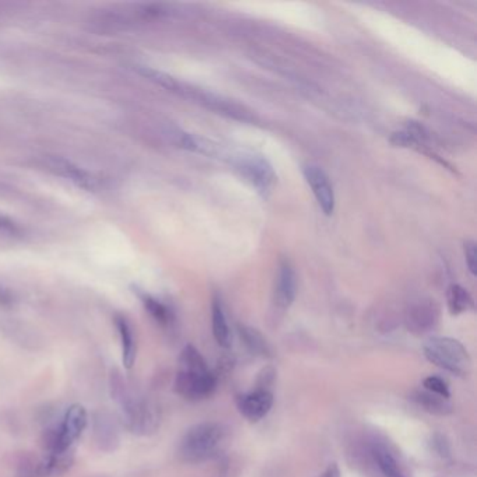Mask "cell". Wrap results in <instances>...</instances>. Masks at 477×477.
Here are the masks:
<instances>
[{"instance_id":"13","label":"cell","mask_w":477,"mask_h":477,"mask_svg":"<svg viewBox=\"0 0 477 477\" xmlns=\"http://www.w3.org/2000/svg\"><path fill=\"white\" fill-rule=\"evenodd\" d=\"M115 326H117L119 337H121L124 365L126 368H132L135 361H136V355H138V344H136L133 328L129 323V321L121 315L115 316Z\"/></svg>"},{"instance_id":"6","label":"cell","mask_w":477,"mask_h":477,"mask_svg":"<svg viewBox=\"0 0 477 477\" xmlns=\"http://www.w3.org/2000/svg\"><path fill=\"white\" fill-rule=\"evenodd\" d=\"M223 159H227L262 195L270 192L276 182V174L270 163L255 153H221Z\"/></svg>"},{"instance_id":"4","label":"cell","mask_w":477,"mask_h":477,"mask_svg":"<svg viewBox=\"0 0 477 477\" xmlns=\"http://www.w3.org/2000/svg\"><path fill=\"white\" fill-rule=\"evenodd\" d=\"M89 425V414L82 404H72L61 421L45 430L41 443L47 453L71 452L73 443Z\"/></svg>"},{"instance_id":"8","label":"cell","mask_w":477,"mask_h":477,"mask_svg":"<svg viewBox=\"0 0 477 477\" xmlns=\"http://www.w3.org/2000/svg\"><path fill=\"white\" fill-rule=\"evenodd\" d=\"M302 174H304L307 184L312 189V193L321 210L326 216L333 214L336 199H335V191H333V186L330 184L328 174L319 166H315V164L304 166Z\"/></svg>"},{"instance_id":"1","label":"cell","mask_w":477,"mask_h":477,"mask_svg":"<svg viewBox=\"0 0 477 477\" xmlns=\"http://www.w3.org/2000/svg\"><path fill=\"white\" fill-rule=\"evenodd\" d=\"M110 390L121 411V423L132 434L149 435L160 425L159 409L140 393L119 369H112Z\"/></svg>"},{"instance_id":"10","label":"cell","mask_w":477,"mask_h":477,"mask_svg":"<svg viewBox=\"0 0 477 477\" xmlns=\"http://www.w3.org/2000/svg\"><path fill=\"white\" fill-rule=\"evenodd\" d=\"M273 395L269 389H255L249 393H244L237 399L238 411L251 423H258L265 418L272 406H273Z\"/></svg>"},{"instance_id":"16","label":"cell","mask_w":477,"mask_h":477,"mask_svg":"<svg viewBox=\"0 0 477 477\" xmlns=\"http://www.w3.org/2000/svg\"><path fill=\"white\" fill-rule=\"evenodd\" d=\"M238 333H240V337L244 342L245 347L252 354L260 355V357H269L270 355V346L259 330H256L251 326H247V325H240Z\"/></svg>"},{"instance_id":"7","label":"cell","mask_w":477,"mask_h":477,"mask_svg":"<svg viewBox=\"0 0 477 477\" xmlns=\"http://www.w3.org/2000/svg\"><path fill=\"white\" fill-rule=\"evenodd\" d=\"M91 436L103 452H115L122 439V423L108 409L96 410L91 416Z\"/></svg>"},{"instance_id":"2","label":"cell","mask_w":477,"mask_h":477,"mask_svg":"<svg viewBox=\"0 0 477 477\" xmlns=\"http://www.w3.org/2000/svg\"><path fill=\"white\" fill-rule=\"evenodd\" d=\"M217 378L196 347L188 344L179 355V369L174 381L175 392L186 400H202L214 393Z\"/></svg>"},{"instance_id":"18","label":"cell","mask_w":477,"mask_h":477,"mask_svg":"<svg viewBox=\"0 0 477 477\" xmlns=\"http://www.w3.org/2000/svg\"><path fill=\"white\" fill-rule=\"evenodd\" d=\"M474 307L471 295L459 284H452L448 290V308L452 315H460Z\"/></svg>"},{"instance_id":"14","label":"cell","mask_w":477,"mask_h":477,"mask_svg":"<svg viewBox=\"0 0 477 477\" xmlns=\"http://www.w3.org/2000/svg\"><path fill=\"white\" fill-rule=\"evenodd\" d=\"M212 328H213V336L217 342L219 346L223 348H230L231 347V330L230 325L227 322V316L221 304V300L219 297H214L213 304H212Z\"/></svg>"},{"instance_id":"19","label":"cell","mask_w":477,"mask_h":477,"mask_svg":"<svg viewBox=\"0 0 477 477\" xmlns=\"http://www.w3.org/2000/svg\"><path fill=\"white\" fill-rule=\"evenodd\" d=\"M140 298L146 307V309L150 312V315L163 326H167L171 323L173 321V314L168 309V307H166L163 302L157 301L156 298L147 295V294H140Z\"/></svg>"},{"instance_id":"15","label":"cell","mask_w":477,"mask_h":477,"mask_svg":"<svg viewBox=\"0 0 477 477\" xmlns=\"http://www.w3.org/2000/svg\"><path fill=\"white\" fill-rule=\"evenodd\" d=\"M410 399L418 404L423 410L436 414V416H446L452 411V406L448 402V399H443L441 396H436L427 390H414L410 395Z\"/></svg>"},{"instance_id":"23","label":"cell","mask_w":477,"mask_h":477,"mask_svg":"<svg viewBox=\"0 0 477 477\" xmlns=\"http://www.w3.org/2000/svg\"><path fill=\"white\" fill-rule=\"evenodd\" d=\"M321 477H340V470L336 463H330Z\"/></svg>"},{"instance_id":"11","label":"cell","mask_w":477,"mask_h":477,"mask_svg":"<svg viewBox=\"0 0 477 477\" xmlns=\"http://www.w3.org/2000/svg\"><path fill=\"white\" fill-rule=\"evenodd\" d=\"M438 321V309L432 302H418L413 305L406 316L409 330L414 333H425L435 326Z\"/></svg>"},{"instance_id":"3","label":"cell","mask_w":477,"mask_h":477,"mask_svg":"<svg viewBox=\"0 0 477 477\" xmlns=\"http://www.w3.org/2000/svg\"><path fill=\"white\" fill-rule=\"evenodd\" d=\"M224 436L226 430L219 423L206 421L195 424L184 434L179 442V457L188 463L203 462L214 455Z\"/></svg>"},{"instance_id":"21","label":"cell","mask_w":477,"mask_h":477,"mask_svg":"<svg viewBox=\"0 0 477 477\" xmlns=\"http://www.w3.org/2000/svg\"><path fill=\"white\" fill-rule=\"evenodd\" d=\"M464 252V260L467 265L469 272L476 276L477 273V251H476V242L474 241H466L463 245Z\"/></svg>"},{"instance_id":"22","label":"cell","mask_w":477,"mask_h":477,"mask_svg":"<svg viewBox=\"0 0 477 477\" xmlns=\"http://www.w3.org/2000/svg\"><path fill=\"white\" fill-rule=\"evenodd\" d=\"M17 233H19L17 226L10 219H8L6 216L0 214V234L13 235V234H17Z\"/></svg>"},{"instance_id":"12","label":"cell","mask_w":477,"mask_h":477,"mask_svg":"<svg viewBox=\"0 0 477 477\" xmlns=\"http://www.w3.org/2000/svg\"><path fill=\"white\" fill-rule=\"evenodd\" d=\"M297 295V277L293 266L288 262L280 265L276 283V302L281 308H288Z\"/></svg>"},{"instance_id":"5","label":"cell","mask_w":477,"mask_h":477,"mask_svg":"<svg viewBox=\"0 0 477 477\" xmlns=\"http://www.w3.org/2000/svg\"><path fill=\"white\" fill-rule=\"evenodd\" d=\"M425 358L453 375L463 376L470 369V355L466 347L452 337H431L424 346Z\"/></svg>"},{"instance_id":"20","label":"cell","mask_w":477,"mask_h":477,"mask_svg":"<svg viewBox=\"0 0 477 477\" xmlns=\"http://www.w3.org/2000/svg\"><path fill=\"white\" fill-rule=\"evenodd\" d=\"M423 386H424V390L427 392H431L436 396H441L443 399H449L450 396V392H449V388H448V383L439 378V376H427L424 381H423Z\"/></svg>"},{"instance_id":"17","label":"cell","mask_w":477,"mask_h":477,"mask_svg":"<svg viewBox=\"0 0 477 477\" xmlns=\"http://www.w3.org/2000/svg\"><path fill=\"white\" fill-rule=\"evenodd\" d=\"M372 455L383 477H406L396 457L385 446H381V445L374 446Z\"/></svg>"},{"instance_id":"9","label":"cell","mask_w":477,"mask_h":477,"mask_svg":"<svg viewBox=\"0 0 477 477\" xmlns=\"http://www.w3.org/2000/svg\"><path fill=\"white\" fill-rule=\"evenodd\" d=\"M47 167L50 171H52L54 174L71 181L72 184H75L79 188H83L89 192H96L98 188V181L94 175H91L89 171H86L85 168L79 167L78 164L62 159V157H54L50 156L45 160Z\"/></svg>"}]
</instances>
